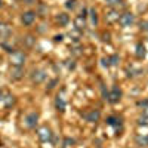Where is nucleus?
I'll list each match as a JSON object with an SVG mask.
<instances>
[{"mask_svg": "<svg viewBox=\"0 0 148 148\" xmlns=\"http://www.w3.org/2000/svg\"><path fill=\"white\" fill-rule=\"evenodd\" d=\"M119 22H120V25H121V27H127V25H130V24L133 22V15L129 14V12H126V14L120 15Z\"/></svg>", "mask_w": 148, "mask_h": 148, "instance_id": "1", "label": "nucleus"}, {"mask_svg": "<svg viewBox=\"0 0 148 148\" xmlns=\"http://www.w3.org/2000/svg\"><path fill=\"white\" fill-rule=\"evenodd\" d=\"M120 96H121V92L117 89V88H114L113 90H111L110 93H108V96H107V99L111 102V104H116V102H119V99H120Z\"/></svg>", "mask_w": 148, "mask_h": 148, "instance_id": "2", "label": "nucleus"}, {"mask_svg": "<svg viewBox=\"0 0 148 148\" xmlns=\"http://www.w3.org/2000/svg\"><path fill=\"white\" fill-rule=\"evenodd\" d=\"M84 117H86V120H88V121H96L98 119H99V111H98V110H90L89 111V113H86L84 114Z\"/></svg>", "mask_w": 148, "mask_h": 148, "instance_id": "3", "label": "nucleus"}, {"mask_svg": "<svg viewBox=\"0 0 148 148\" xmlns=\"http://www.w3.org/2000/svg\"><path fill=\"white\" fill-rule=\"evenodd\" d=\"M34 18H36V14H34V12H27V14L22 15V22L27 24V25H30V24H33Z\"/></svg>", "mask_w": 148, "mask_h": 148, "instance_id": "4", "label": "nucleus"}, {"mask_svg": "<svg viewBox=\"0 0 148 148\" xmlns=\"http://www.w3.org/2000/svg\"><path fill=\"white\" fill-rule=\"evenodd\" d=\"M39 136H40L42 141H47L49 138H51V130H49L47 127L40 129V130H39Z\"/></svg>", "mask_w": 148, "mask_h": 148, "instance_id": "5", "label": "nucleus"}, {"mask_svg": "<svg viewBox=\"0 0 148 148\" xmlns=\"http://www.w3.org/2000/svg\"><path fill=\"white\" fill-rule=\"evenodd\" d=\"M107 21L108 22H114V21H119V12L117 10H111V12H108V14H107Z\"/></svg>", "mask_w": 148, "mask_h": 148, "instance_id": "6", "label": "nucleus"}, {"mask_svg": "<svg viewBox=\"0 0 148 148\" xmlns=\"http://www.w3.org/2000/svg\"><path fill=\"white\" fill-rule=\"evenodd\" d=\"M12 59H14V64L21 65L24 62V59H25V56H24V53H14L12 55Z\"/></svg>", "mask_w": 148, "mask_h": 148, "instance_id": "7", "label": "nucleus"}, {"mask_svg": "<svg viewBox=\"0 0 148 148\" xmlns=\"http://www.w3.org/2000/svg\"><path fill=\"white\" fill-rule=\"evenodd\" d=\"M74 24H76V28H77V30H83V28L86 27V21H84L83 16H77Z\"/></svg>", "mask_w": 148, "mask_h": 148, "instance_id": "8", "label": "nucleus"}, {"mask_svg": "<svg viewBox=\"0 0 148 148\" xmlns=\"http://www.w3.org/2000/svg\"><path fill=\"white\" fill-rule=\"evenodd\" d=\"M46 77V74H45V71H34V76H33V80L34 82H37V83H39V82H42L43 79Z\"/></svg>", "mask_w": 148, "mask_h": 148, "instance_id": "9", "label": "nucleus"}, {"mask_svg": "<svg viewBox=\"0 0 148 148\" xmlns=\"http://www.w3.org/2000/svg\"><path fill=\"white\" fill-rule=\"evenodd\" d=\"M136 144L138 145H141V147H145V145H148V136H136Z\"/></svg>", "mask_w": 148, "mask_h": 148, "instance_id": "10", "label": "nucleus"}, {"mask_svg": "<svg viewBox=\"0 0 148 148\" xmlns=\"http://www.w3.org/2000/svg\"><path fill=\"white\" fill-rule=\"evenodd\" d=\"M36 120H37V114H36V113L30 114V116L27 117V125H28V126H34V125H36Z\"/></svg>", "mask_w": 148, "mask_h": 148, "instance_id": "11", "label": "nucleus"}, {"mask_svg": "<svg viewBox=\"0 0 148 148\" xmlns=\"http://www.w3.org/2000/svg\"><path fill=\"white\" fill-rule=\"evenodd\" d=\"M58 22L61 24V25H65V24L68 22V15H67V14H61V15L58 16Z\"/></svg>", "mask_w": 148, "mask_h": 148, "instance_id": "12", "label": "nucleus"}, {"mask_svg": "<svg viewBox=\"0 0 148 148\" xmlns=\"http://www.w3.org/2000/svg\"><path fill=\"white\" fill-rule=\"evenodd\" d=\"M56 107H58L61 111H64V108H65V102H64L62 98H59V96H58V99H56Z\"/></svg>", "mask_w": 148, "mask_h": 148, "instance_id": "13", "label": "nucleus"}, {"mask_svg": "<svg viewBox=\"0 0 148 148\" xmlns=\"http://www.w3.org/2000/svg\"><path fill=\"white\" fill-rule=\"evenodd\" d=\"M138 56L141 58V56H145V47L142 46V45H138Z\"/></svg>", "mask_w": 148, "mask_h": 148, "instance_id": "14", "label": "nucleus"}, {"mask_svg": "<svg viewBox=\"0 0 148 148\" xmlns=\"http://www.w3.org/2000/svg\"><path fill=\"white\" fill-rule=\"evenodd\" d=\"M108 6H119V3H121V0H105Z\"/></svg>", "mask_w": 148, "mask_h": 148, "instance_id": "15", "label": "nucleus"}, {"mask_svg": "<svg viewBox=\"0 0 148 148\" xmlns=\"http://www.w3.org/2000/svg\"><path fill=\"white\" fill-rule=\"evenodd\" d=\"M139 123H141V125H148V117L142 114V116L139 117Z\"/></svg>", "mask_w": 148, "mask_h": 148, "instance_id": "16", "label": "nucleus"}, {"mask_svg": "<svg viewBox=\"0 0 148 148\" xmlns=\"http://www.w3.org/2000/svg\"><path fill=\"white\" fill-rule=\"evenodd\" d=\"M21 73H22V70H21V68H16V70L14 71V79H19V77H21Z\"/></svg>", "mask_w": 148, "mask_h": 148, "instance_id": "17", "label": "nucleus"}, {"mask_svg": "<svg viewBox=\"0 0 148 148\" xmlns=\"http://www.w3.org/2000/svg\"><path fill=\"white\" fill-rule=\"evenodd\" d=\"M116 121H117V120H116L114 117H110V119L107 120V123H108V125H111V126H113V125H116Z\"/></svg>", "mask_w": 148, "mask_h": 148, "instance_id": "18", "label": "nucleus"}, {"mask_svg": "<svg viewBox=\"0 0 148 148\" xmlns=\"http://www.w3.org/2000/svg\"><path fill=\"white\" fill-rule=\"evenodd\" d=\"M110 61H111V64H113V65H116V64H117V61H119V56H117V55H114Z\"/></svg>", "mask_w": 148, "mask_h": 148, "instance_id": "19", "label": "nucleus"}, {"mask_svg": "<svg viewBox=\"0 0 148 148\" xmlns=\"http://www.w3.org/2000/svg\"><path fill=\"white\" fill-rule=\"evenodd\" d=\"M67 8L68 9H73L74 8V0H68V2H67Z\"/></svg>", "mask_w": 148, "mask_h": 148, "instance_id": "20", "label": "nucleus"}, {"mask_svg": "<svg viewBox=\"0 0 148 148\" xmlns=\"http://www.w3.org/2000/svg\"><path fill=\"white\" fill-rule=\"evenodd\" d=\"M90 15H92V19H93V22H96V12H95L93 9H90Z\"/></svg>", "mask_w": 148, "mask_h": 148, "instance_id": "21", "label": "nucleus"}, {"mask_svg": "<svg viewBox=\"0 0 148 148\" xmlns=\"http://www.w3.org/2000/svg\"><path fill=\"white\" fill-rule=\"evenodd\" d=\"M138 105H139V107H147V105H148V101H144V102H138Z\"/></svg>", "mask_w": 148, "mask_h": 148, "instance_id": "22", "label": "nucleus"}, {"mask_svg": "<svg viewBox=\"0 0 148 148\" xmlns=\"http://www.w3.org/2000/svg\"><path fill=\"white\" fill-rule=\"evenodd\" d=\"M141 27H142L144 30H148V22H142V24H141Z\"/></svg>", "mask_w": 148, "mask_h": 148, "instance_id": "23", "label": "nucleus"}, {"mask_svg": "<svg viewBox=\"0 0 148 148\" xmlns=\"http://www.w3.org/2000/svg\"><path fill=\"white\" fill-rule=\"evenodd\" d=\"M55 40H56V42H61V40H62V36H56Z\"/></svg>", "mask_w": 148, "mask_h": 148, "instance_id": "24", "label": "nucleus"}, {"mask_svg": "<svg viewBox=\"0 0 148 148\" xmlns=\"http://www.w3.org/2000/svg\"><path fill=\"white\" fill-rule=\"evenodd\" d=\"M144 116H147V117H148V108H147V110L144 111Z\"/></svg>", "mask_w": 148, "mask_h": 148, "instance_id": "25", "label": "nucleus"}]
</instances>
